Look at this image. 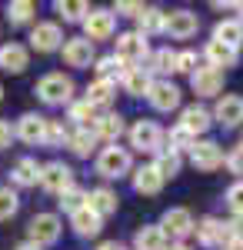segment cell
Masks as SVG:
<instances>
[{"instance_id": "1", "label": "cell", "mask_w": 243, "mask_h": 250, "mask_svg": "<svg viewBox=\"0 0 243 250\" xmlns=\"http://www.w3.org/2000/svg\"><path fill=\"white\" fill-rule=\"evenodd\" d=\"M97 173H100V177H107V180H120V177L133 173L130 150H127V147H120V144L103 147V150L97 154Z\"/></svg>"}, {"instance_id": "2", "label": "cell", "mask_w": 243, "mask_h": 250, "mask_svg": "<svg viewBox=\"0 0 243 250\" xmlns=\"http://www.w3.org/2000/svg\"><path fill=\"white\" fill-rule=\"evenodd\" d=\"M113 57L120 60L127 70H133V67H143V60L150 57L147 37H143V34H137V30L120 34V37H117V50H113Z\"/></svg>"}, {"instance_id": "3", "label": "cell", "mask_w": 243, "mask_h": 250, "mask_svg": "<svg viewBox=\"0 0 243 250\" xmlns=\"http://www.w3.org/2000/svg\"><path fill=\"white\" fill-rule=\"evenodd\" d=\"M37 97L43 104H50V107H63V104H70L74 100V80L63 77V74H47V77H40V83L34 87Z\"/></svg>"}, {"instance_id": "4", "label": "cell", "mask_w": 243, "mask_h": 250, "mask_svg": "<svg viewBox=\"0 0 243 250\" xmlns=\"http://www.w3.org/2000/svg\"><path fill=\"white\" fill-rule=\"evenodd\" d=\"M130 147H137L140 154H157L163 150V130L157 120H137L130 127Z\"/></svg>"}, {"instance_id": "5", "label": "cell", "mask_w": 243, "mask_h": 250, "mask_svg": "<svg viewBox=\"0 0 243 250\" xmlns=\"http://www.w3.org/2000/svg\"><path fill=\"white\" fill-rule=\"evenodd\" d=\"M60 230H63V224H60V217L57 213H37L34 220H30V244H37V247H50L60 240Z\"/></svg>"}, {"instance_id": "6", "label": "cell", "mask_w": 243, "mask_h": 250, "mask_svg": "<svg viewBox=\"0 0 243 250\" xmlns=\"http://www.w3.org/2000/svg\"><path fill=\"white\" fill-rule=\"evenodd\" d=\"M40 187L60 197L63 190H70V187H74V170H70L63 160H50V164H43V167H40Z\"/></svg>"}, {"instance_id": "7", "label": "cell", "mask_w": 243, "mask_h": 250, "mask_svg": "<svg viewBox=\"0 0 243 250\" xmlns=\"http://www.w3.org/2000/svg\"><path fill=\"white\" fill-rule=\"evenodd\" d=\"M190 164L197 167V170H217V167H223V147L220 144H213V140H197L193 147H190Z\"/></svg>"}, {"instance_id": "8", "label": "cell", "mask_w": 243, "mask_h": 250, "mask_svg": "<svg viewBox=\"0 0 243 250\" xmlns=\"http://www.w3.org/2000/svg\"><path fill=\"white\" fill-rule=\"evenodd\" d=\"M193 213L187 210V207H170V210H163V217H160V230L167 233V237H177V240H183V237H190L193 233Z\"/></svg>"}, {"instance_id": "9", "label": "cell", "mask_w": 243, "mask_h": 250, "mask_svg": "<svg viewBox=\"0 0 243 250\" xmlns=\"http://www.w3.org/2000/svg\"><path fill=\"white\" fill-rule=\"evenodd\" d=\"M190 87H193V94L197 97H217L223 90V70H217V67H197L193 74H190Z\"/></svg>"}, {"instance_id": "10", "label": "cell", "mask_w": 243, "mask_h": 250, "mask_svg": "<svg viewBox=\"0 0 243 250\" xmlns=\"http://www.w3.org/2000/svg\"><path fill=\"white\" fill-rule=\"evenodd\" d=\"M197 30H200V20H197V14H190V10H170L167 20H163V34L173 37V40H187Z\"/></svg>"}, {"instance_id": "11", "label": "cell", "mask_w": 243, "mask_h": 250, "mask_svg": "<svg viewBox=\"0 0 243 250\" xmlns=\"http://www.w3.org/2000/svg\"><path fill=\"white\" fill-rule=\"evenodd\" d=\"M147 100H150V107H153V110L170 114V110H177V107H180V87H177V83H170V80H153Z\"/></svg>"}, {"instance_id": "12", "label": "cell", "mask_w": 243, "mask_h": 250, "mask_svg": "<svg viewBox=\"0 0 243 250\" xmlns=\"http://www.w3.org/2000/svg\"><path fill=\"white\" fill-rule=\"evenodd\" d=\"M60 43H63V34H60L57 23H50V20L34 23V30H30V47H34L37 54H54V50H60Z\"/></svg>"}, {"instance_id": "13", "label": "cell", "mask_w": 243, "mask_h": 250, "mask_svg": "<svg viewBox=\"0 0 243 250\" xmlns=\"http://www.w3.org/2000/svg\"><path fill=\"white\" fill-rule=\"evenodd\" d=\"M113 27H117L113 10H90V14L83 17V30H87V40H90V43L107 40L113 34Z\"/></svg>"}, {"instance_id": "14", "label": "cell", "mask_w": 243, "mask_h": 250, "mask_svg": "<svg viewBox=\"0 0 243 250\" xmlns=\"http://www.w3.org/2000/svg\"><path fill=\"white\" fill-rule=\"evenodd\" d=\"M27 63H30V50L23 47V43H3L0 47V70L3 74H23L27 70Z\"/></svg>"}, {"instance_id": "15", "label": "cell", "mask_w": 243, "mask_h": 250, "mask_svg": "<svg viewBox=\"0 0 243 250\" xmlns=\"http://www.w3.org/2000/svg\"><path fill=\"white\" fill-rule=\"evenodd\" d=\"M63 63L67 67H90L94 63V43L87 37H70L63 43Z\"/></svg>"}, {"instance_id": "16", "label": "cell", "mask_w": 243, "mask_h": 250, "mask_svg": "<svg viewBox=\"0 0 243 250\" xmlns=\"http://www.w3.org/2000/svg\"><path fill=\"white\" fill-rule=\"evenodd\" d=\"M213 117H217V124H223V127H240L243 124V97L223 94L220 100H217Z\"/></svg>"}, {"instance_id": "17", "label": "cell", "mask_w": 243, "mask_h": 250, "mask_svg": "<svg viewBox=\"0 0 243 250\" xmlns=\"http://www.w3.org/2000/svg\"><path fill=\"white\" fill-rule=\"evenodd\" d=\"M193 233H197V240H200L203 247H223V240L230 237L226 224L217 220V217H203V220L193 227Z\"/></svg>"}, {"instance_id": "18", "label": "cell", "mask_w": 243, "mask_h": 250, "mask_svg": "<svg viewBox=\"0 0 243 250\" xmlns=\"http://www.w3.org/2000/svg\"><path fill=\"white\" fill-rule=\"evenodd\" d=\"M90 130L97 134V140H110V144H117V140L123 137V130H127V124H123V117H120V114H110V110H107V114H100L94 120Z\"/></svg>"}, {"instance_id": "19", "label": "cell", "mask_w": 243, "mask_h": 250, "mask_svg": "<svg viewBox=\"0 0 243 250\" xmlns=\"http://www.w3.org/2000/svg\"><path fill=\"white\" fill-rule=\"evenodd\" d=\"M210 124H213V114H210L206 107H197V104H193V107H183V114H180V127H183L190 137L206 134Z\"/></svg>"}, {"instance_id": "20", "label": "cell", "mask_w": 243, "mask_h": 250, "mask_svg": "<svg viewBox=\"0 0 243 250\" xmlns=\"http://www.w3.org/2000/svg\"><path fill=\"white\" fill-rule=\"evenodd\" d=\"M163 184H167V180L157 173V167H153V164H143V167H137V170H133V190H137V193L153 197V193L163 190Z\"/></svg>"}, {"instance_id": "21", "label": "cell", "mask_w": 243, "mask_h": 250, "mask_svg": "<svg viewBox=\"0 0 243 250\" xmlns=\"http://www.w3.org/2000/svg\"><path fill=\"white\" fill-rule=\"evenodd\" d=\"M43 134H47V117L23 114L17 120V137L23 140V144H43Z\"/></svg>"}, {"instance_id": "22", "label": "cell", "mask_w": 243, "mask_h": 250, "mask_svg": "<svg viewBox=\"0 0 243 250\" xmlns=\"http://www.w3.org/2000/svg\"><path fill=\"white\" fill-rule=\"evenodd\" d=\"M133 250H167V233L160 230V224H143L133 233Z\"/></svg>"}, {"instance_id": "23", "label": "cell", "mask_w": 243, "mask_h": 250, "mask_svg": "<svg viewBox=\"0 0 243 250\" xmlns=\"http://www.w3.org/2000/svg\"><path fill=\"white\" fill-rule=\"evenodd\" d=\"M203 54H206V63H210V67H217V70H226V67H237V60H240V50L226 47V43H220V40H210Z\"/></svg>"}, {"instance_id": "24", "label": "cell", "mask_w": 243, "mask_h": 250, "mask_svg": "<svg viewBox=\"0 0 243 250\" xmlns=\"http://www.w3.org/2000/svg\"><path fill=\"white\" fill-rule=\"evenodd\" d=\"M117 193L110 190V187H94V190L87 193V207L103 220V217H110V213H117Z\"/></svg>"}, {"instance_id": "25", "label": "cell", "mask_w": 243, "mask_h": 250, "mask_svg": "<svg viewBox=\"0 0 243 250\" xmlns=\"http://www.w3.org/2000/svg\"><path fill=\"white\" fill-rule=\"evenodd\" d=\"M40 167L34 157H20L17 164H14V170H10V180L17 184V187H37L40 184Z\"/></svg>"}, {"instance_id": "26", "label": "cell", "mask_w": 243, "mask_h": 250, "mask_svg": "<svg viewBox=\"0 0 243 250\" xmlns=\"http://www.w3.org/2000/svg\"><path fill=\"white\" fill-rule=\"evenodd\" d=\"M83 100L94 107V110H107L113 100H117V83H107V80H94L90 87H87V94Z\"/></svg>"}, {"instance_id": "27", "label": "cell", "mask_w": 243, "mask_h": 250, "mask_svg": "<svg viewBox=\"0 0 243 250\" xmlns=\"http://www.w3.org/2000/svg\"><path fill=\"white\" fill-rule=\"evenodd\" d=\"M213 40H220V43H226V47L240 50V43H243V20L240 17L220 20V23L213 27Z\"/></svg>"}, {"instance_id": "28", "label": "cell", "mask_w": 243, "mask_h": 250, "mask_svg": "<svg viewBox=\"0 0 243 250\" xmlns=\"http://www.w3.org/2000/svg\"><path fill=\"white\" fill-rule=\"evenodd\" d=\"M123 90L130 97H143V94H150V87H153V77H150V70L147 67H133V70H127L123 74Z\"/></svg>"}, {"instance_id": "29", "label": "cell", "mask_w": 243, "mask_h": 250, "mask_svg": "<svg viewBox=\"0 0 243 250\" xmlns=\"http://www.w3.org/2000/svg\"><path fill=\"white\" fill-rule=\"evenodd\" d=\"M70 227L77 230V237H97V233L103 230V220H100L90 207H83V210H77L74 217H70Z\"/></svg>"}, {"instance_id": "30", "label": "cell", "mask_w": 243, "mask_h": 250, "mask_svg": "<svg viewBox=\"0 0 243 250\" xmlns=\"http://www.w3.org/2000/svg\"><path fill=\"white\" fill-rule=\"evenodd\" d=\"M163 20H167V14H163L160 7H143V10L137 14V34H143V37L163 34Z\"/></svg>"}, {"instance_id": "31", "label": "cell", "mask_w": 243, "mask_h": 250, "mask_svg": "<svg viewBox=\"0 0 243 250\" xmlns=\"http://www.w3.org/2000/svg\"><path fill=\"white\" fill-rule=\"evenodd\" d=\"M67 147H70L77 157H90V154L97 150V134L90 130V127H77V130H70Z\"/></svg>"}, {"instance_id": "32", "label": "cell", "mask_w": 243, "mask_h": 250, "mask_svg": "<svg viewBox=\"0 0 243 250\" xmlns=\"http://www.w3.org/2000/svg\"><path fill=\"white\" fill-rule=\"evenodd\" d=\"M153 167H157V173H160L163 180H170V177H177V173H180V167H183V157L177 154V150H170V147H163V150H157Z\"/></svg>"}, {"instance_id": "33", "label": "cell", "mask_w": 243, "mask_h": 250, "mask_svg": "<svg viewBox=\"0 0 243 250\" xmlns=\"http://www.w3.org/2000/svg\"><path fill=\"white\" fill-rule=\"evenodd\" d=\"M147 70L150 74H173L177 70V50H170V47L153 50L147 57Z\"/></svg>"}, {"instance_id": "34", "label": "cell", "mask_w": 243, "mask_h": 250, "mask_svg": "<svg viewBox=\"0 0 243 250\" xmlns=\"http://www.w3.org/2000/svg\"><path fill=\"white\" fill-rule=\"evenodd\" d=\"M123 74H127V67L113 57V54H110V57H100V60H97V80L113 83V80H123Z\"/></svg>"}, {"instance_id": "35", "label": "cell", "mask_w": 243, "mask_h": 250, "mask_svg": "<svg viewBox=\"0 0 243 250\" xmlns=\"http://www.w3.org/2000/svg\"><path fill=\"white\" fill-rule=\"evenodd\" d=\"M54 10L67 20V23H77V20H83L87 14H90V7H87L83 0H57Z\"/></svg>"}, {"instance_id": "36", "label": "cell", "mask_w": 243, "mask_h": 250, "mask_svg": "<svg viewBox=\"0 0 243 250\" xmlns=\"http://www.w3.org/2000/svg\"><path fill=\"white\" fill-rule=\"evenodd\" d=\"M57 204H60V210L63 213H70V217H74L77 210H83V207H87V190H80V187H70V190H63L60 193V200H57Z\"/></svg>"}, {"instance_id": "37", "label": "cell", "mask_w": 243, "mask_h": 250, "mask_svg": "<svg viewBox=\"0 0 243 250\" xmlns=\"http://www.w3.org/2000/svg\"><path fill=\"white\" fill-rule=\"evenodd\" d=\"M34 14H37V7H34L30 0H14V3H7V20H10V23H17V27L30 23Z\"/></svg>"}, {"instance_id": "38", "label": "cell", "mask_w": 243, "mask_h": 250, "mask_svg": "<svg viewBox=\"0 0 243 250\" xmlns=\"http://www.w3.org/2000/svg\"><path fill=\"white\" fill-rule=\"evenodd\" d=\"M70 120H74V124H80V127H94L97 110L87 104V100H70Z\"/></svg>"}, {"instance_id": "39", "label": "cell", "mask_w": 243, "mask_h": 250, "mask_svg": "<svg viewBox=\"0 0 243 250\" xmlns=\"http://www.w3.org/2000/svg\"><path fill=\"white\" fill-rule=\"evenodd\" d=\"M70 140V130H67V124L63 120H50L47 117V134H43V144H50V147H60V144H67Z\"/></svg>"}, {"instance_id": "40", "label": "cell", "mask_w": 243, "mask_h": 250, "mask_svg": "<svg viewBox=\"0 0 243 250\" xmlns=\"http://www.w3.org/2000/svg\"><path fill=\"white\" fill-rule=\"evenodd\" d=\"M163 140L170 144V150H177V154H180V150H190V147L197 144V137H190L187 130L180 127V124H177V127H173L170 134H163Z\"/></svg>"}, {"instance_id": "41", "label": "cell", "mask_w": 243, "mask_h": 250, "mask_svg": "<svg viewBox=\"0 0 243 250\" xmlns=\"http://www.w3.org/2000/svg\"><path fill=\"white\" fill-rule=\"evenodd\" d=\"M20 210V200L10 187H0V220H10L14 213Z\"/></svg>"}, {"instance_id": "42", "label": "cell", "mask_w": 243, "mask_h": 250, "mask_svg": "<svg viewBox=\"0 0 243 250\" xmlns=\"http://www.w3.org/2000/svg\"><path fill=\"white\" fill-rule=\"evenodd\" d=\"M226 207L237 213V217H243V180L226 187Z\"/></svg>"}, {"instance_id": "43", "label": "cell", "mask_w": 243, "mask_h": 250, "mask_svg": "<svg viewBox=\"0 0 243 250\" xmlns=\"http://www.w3.org/2000/svg\"><path fill=\"white\" fill-rule=\"evenodd\" d=\"M197 67H200V60H197L193 50H180V54H177V70H180V74H193Z\"/></svg>"}, {"instance_id": "44", "label": "cell", "mask_w": 243, "mask_h": 250, "mask_svg": "<svg viewBox=\"0 0 243 250\" xmlns=\"http://www.w3.org/2000/svg\"><path fill=\"white\" fill-rule=\"evenodd\" d=\"M223 164L230 173H243V147H230L223 154Z\"/></svg>"}, {"instance_id": "45", "label": "cell", "mask_w": 243, "mask_h": 250, "mask_svg": "<svg viewBox=\"0 0 243 250\" xmlns=\"http://www.w3.org/2000/svg\"><path fill=\"white\" fill-rule=\"evenodd\" d=\"M143 10V3H137V0H120L117 3V14H127V17H137Z\"/></svg>"}, {"instance_id": "46", "label": "cell", "mask_w": 243, "mask_h": 250, "mask_svg": "<svg viewBox=\"0 0 243 250\" xmlns=\"http://www.w3.org/2000/svg\"><path fill=\"white\" fill-rule=\"evenodd\" d=\"M14 137H17V130H14L7 120H0V150H3V147H10V140H14Z\"/></svg>"}, {"instance_id": "47", "label": "cell", "mask_w": 243, "mask_h": 250, "mask_svg": "<svg viewBox=\"0 0 243 250\" xmlns=\"http://www.w3.org/2000/svg\"><path fill=\"white\" fill-rule=\"evenodd\" d=\"M220 250H243V237H233V233H230V237L223 240V247H220Z\"/></svg>"}, {"instance_id": "48", "label": "cell", "mask_w": 243, "mask_h": 250, "mask_svg": "<svg viewBox=\"0 0 243 250\" xmlns=\"http://www.w3.org/2000/svg\"><path fill=\"white\" fill-rule=\"evenodd\" d=\"M226 230L233 233V237H243V217H233V220L226 224Z\"/></svg>"}, {"instance_id": "49", "label": "cell", "mask_w": 243, "mask_h": 250, "mask_svg": "<svg viewBox=\"0 0 243 250\" xmlns=\"http://www.w3.org/2000/svg\"><path fill=\"white\" fill-rule=\"evenodd\" d=\"M97 250H123L117 240H103V244H97Z\"/></svg>"}, {"instance_id": "50", "label": "cell", "mask_w": 243, "mask_h": 250, "mask_svg": "<svg viewBox=\"0 0 243 250\" xmlns=\"http://www.w3.org/2000/svg\"><path fill=\"white\" fill-rule=\"evenodd\" d=\"M17 250H43V247H37V244H30V240H27V244H20Z\"/></svg>"}, {"instance_id": "51", "label": "cell", "mask_w": 243, "mask_h": 250, "mask_svg": "<svg viewBox=\"0 0 243 250\" xmlns=\"http://www.w3.org/2000/svg\"><path fill=\"white\" fill-rule=\"evenodd\" d=\"M167 250H190V247H183V244H177V247H167Z\"/></svg>"}, {"instance_id": "52", "label": "cell", "mask_w": 243, "mask_h": 250, "mask_svg": "<svg viewBox=\"0 0 243 250\" xmlns=\"http://www.w3.org/2000/svg\"><path fill=\"white\" fill-rule=\"evenodd\" d=\"M0 104H3V83H0Z\"/></svg>"}, {"instance_id": "53", "label": "cell", "mask_w": 243, "mask_h": 250, "mask_svg": "<svg viewBox=\"0 0 243 250\" xmlns=\"http://www.w3.org/2000/svg\"><path fill=\"white\" fill-rule=\"evenodd\" d=\"M240 20H243V3H240Z\"/></svg>"}, {"instance_id": "54", "label": "cell", "mask_w": 243, "mask_h": 250, "mask_svg": "<svg viewBox=\"0 0 243 250\" xmlns=\"http://www.w3.org/2000/svg\"><path fill=\"white\" fill-rule=\"evenodd\" d=\"M240 147H243V144H240Z\"/></svg>"}]
</instances>
